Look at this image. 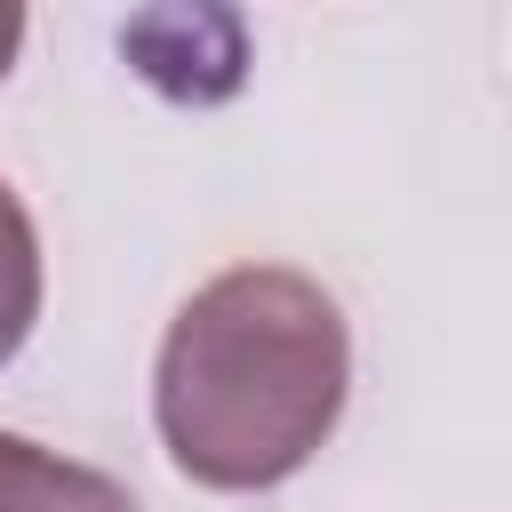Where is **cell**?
Segmentation results:
<instances>
[{"instance_id":"cell-4","label":"cell","mask_w":512,"mask_h":512,"mask_svg":"<svg viewBox=\"0 0 512 512\" xmlns=\"http://www.w3.org/2000/svg\"><path fill=\"white\" fill-rule=\"evenodd\" d=\"M16 48H24V8H0V80H8Z\"/></svg>"},{"instance_id":"cell-2","label":"cell","mask_w":512,"mask_h":512,"mask_svg":"<svg viewBox=\"0 0 512 512\" xmlns=\"http://www.w3.org/2000/svg\"><path fill=\"white\" fill-rule=\"evenodd\" d=\"M0 512H136V496L96 464H72L24 432H0Z\"/></svg>"},{"instance_id":"cell-3","label":"cell","mask_w":512,"mask_h":512,"mask_svg":"<svg viewBox=\"0 0 512 512\" xmlns=\"http://www.w3.org/2000/svg\"><path fill=\"white\" fill-rule=\"evenodd\" d=\"M40 320V232H32V208L16 200V184L0 176V368L24 352Z\"/></svg>"},{"instance_id":"cell-1","label":"cell","mask_w":512,"mask_h":512,"mask_svg":"<svg viewBox=\"0 0 512 512\" xmlns=\"http://www.w3.org/2000/svg\"><path fill=\"white\" fill-rule=\"evenodd\" d=\"M352 392V328L296 264H232L184 296L160 336L152 416L168 464L200 488L256 496L296 480Z\"/></svg>"}]
</instances>
